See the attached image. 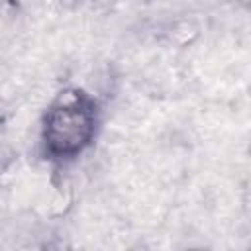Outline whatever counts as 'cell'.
I'll return each instance as SVG.
<instances>
[{"label":"cell","instance_id":"6da1fadb","mask_svg":"<svg viewBox=\"0 0 251 251\" xmlns=\"http://www.w3.org/2000/svg\"><path fill=\"white\" fill-rule=\"evenodd\" d=\"M96 112L92 100L78 90L65 92L57 98L45 118L43 139L53 157H75L92 139Z\"/></svg>","mask_w":251,"mask_h":251}]
</instances>
